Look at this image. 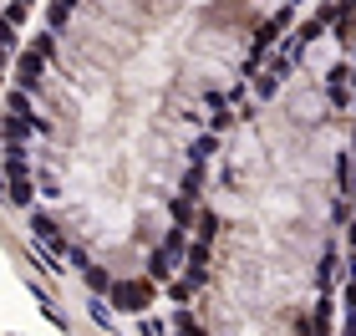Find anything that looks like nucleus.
Returning a JSON list of instances; mask_svg holds the SVG:
<instances>
[{
	"instance_id": "obj_1",
	"label": "nucleus",
	"mask_w": 356,
	"mask_h": 336,
	"mask_svg": "<svg viewBox=\"0 0 356 336\" xmlns=\"http://www.w3.org/2000/svg\"><path fill=\"white\" fill-rule=\"evenodd\" d=\"M51 31H36L31 36V46L21 51V61H15V87H31V82H41V72L51 67Z\"/></svg>"
},
{
	"instance_id": "obj_2",
	"label": "nucleus",
	"mask_w": 356,
	"mask_h": 336,
	"mask_svg": "<svg viewBox=\"0 0 356 336\" xmlns=\"http://www.w3.org/2000/svg\"><path fill=\"white\" fill-rule=\"evenodd\" d=\"M184 250H188V234H184V230H173V234L163 239V245L153 250V260H148V280H158V285H163V280H173L178 255H184Z\"/></svg>"
},
{
	"instance_id": "obj_3",
	"label": "nucleus",
	"mask_w": 356,
	"mask_h": 336,
	"mask_svg": "<svg viewBox=\"0 0 356 336\" xmlns=\"http://www.w3.org/2000/svg\"><path fill=\"white\" fill-rule=\"evenodd\" d=\"M296 15H300L296 6H280V10H275V15H270V21L260 26V36H254V56L245 61V77H250V72H254V67H260V61H265V46H270L275 36H285V31H290V26H296Z\"/></svg>"
},
{
	"instance_id": "obj_4",
	"label": "nucleus",
	"mask_w": 356,
	"mask_h": 336,
	"mask_svg": "<svg viewBox=\"0 0 356 336\" xmlns=\"http://www.w3.org/2000/svg\"><path fill=\"white\" fill-rule=\"evenodd\" d=\"M112 301H118V311H148L158 301V280H118L112 285Z\"/></svg>"
},
{
	"instance_id": "obj_5",
	"label": "nucleus",
	"mask_w": 356,
	"mask_h": 336,
	"mask_svg": "<svg viewBox=\"0 0 356 336\" xmlns=\"http://www.w3.org/2000/svg\"><path fill=\"white\" fill-rule=\"evenodd\" d=\"M31 234L46 245V255H67V239H61V230H56V219L51 214H41V209H31Z\"/></svg>"
},
{
	"instance_id": "obj_6",
	"label": "nucleus",
	"mask_w": 356,
	"mask_h": 336,
	"mask_svg": "<svg viewBox=\"0 0 356 336\" xmlns=\"http://www.w3.org/2000/svg\"><path fill=\"white\" fill-rule=\"evenodd\" d=\"M10 204H15V209H31V168H26V153H10Z\"/></svg>"
},
{
	"instance_id": "obj_7",
	"label": "nucleus",
	"mask_w": 356,
	"mask_h": 336,
	"mask_svg": "<svg viewBox=\"0 0 356 336\" xmlns=\"http://www.w3.org/2000/svg\"><path fill=\"white\" fill-rule=\"evenodd\" d=\"M67 21H72V6H51L46 10V31H61Z\"/></svg>"
},
{
	"instance_id": "obj_8",
	"label": "nucleus",
	"mask_w": 356,
	"mask_h": 336,
	"mask_svg": "<svg viewBox=\"0 0 356 336\" xmlns=\"http://www.w3.org/2000/svg\"><path fill=\"white\" fill-rule=\"evenodd\" d=\"M331 97H336V102H346V67H336V72H331Z\"/></svg>"
}]
</instances>
